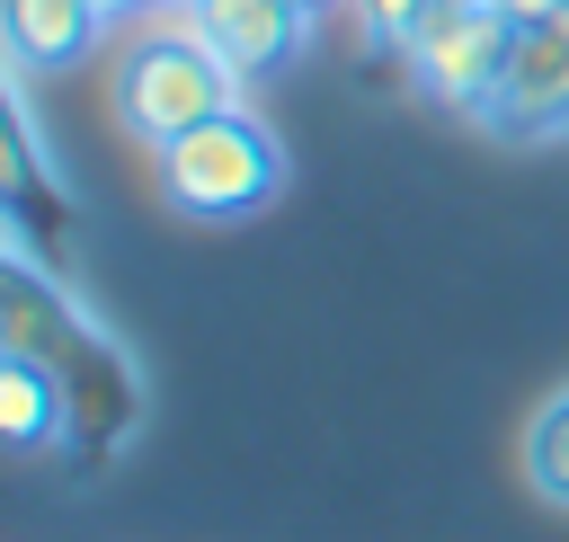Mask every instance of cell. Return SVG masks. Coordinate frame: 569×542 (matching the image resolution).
<instances>
[{"mask_svg":"<svg viewBox=\"0 0 569 542\" xmlns=\"http://www.w3.org/2000/svg\"><path fill=\"white\" fill-rule=\"evenodd\" d=\"M0 338H9V355H36L53 382H62V400H71V426L89 435V453H116V435L133 426V364L89 329V311L80 302H62L53 284H44V267L27 258V240H9V275H0Z\"/></svg>","mask_w":569,"mask_h":542,"instance_id":"1","label":"cell"},{"mask_svg":"<svg viewBox=\"0 0 569 542\" xmlns=\"http://www.w3.org/2000/svg\"><path fill=\"white\" fill-rule=\"evenodd\" d=\"M231 107H249V80L204 44V9L151 0V27H133L116 53V124L160 151V142H178Z\"/></svg>","mask_w":569,"mask_h":542,"instance_id":"2","label":"cell"},{"mask_svg":"<svg viewBox=\"0 0 569 542\" xmlns=\"http://www.w3.org/2000/svg\"><path fill=\"white\" fill-rule=\"evenodd\" d=\"M151 178H160V204L187 213V222H231V213H258L276 187H284V142L267 133V116L231 107L178 142L151 151Z\"/></svg>","mask_w":569,"mask_h":542,"instance_id":"3","label":"cell"},{"mask_svg":"<svg viewBox=\"0 0 569 542\" xmlns=\"http://www.w3.org/2000/svg\"><path fill=\"white\" fill-rule=\"evenodd\" d=\"M507 44H516V18L498 0H436L427 27L409 36V71H418L427 98L480 116L489 89H498V71H507Z\"/></svg>","mask_w":569,"mask_h":542,"instance_id":"4","label":"cell"},{"mask_svg":"<svg viewBox=\"0 0 569 542\" xmlns=\"http://www.w3.org/2000/svg\"><path fill=\"white\" fill-rule=\"evenodd\" d=\"M480 124L507 142H569V0L542 18H516L507 71H498Z\"/></svg>","mask_w":569,"mask_h":542,"instance_id":"5","label":"cell"},{"mask_svg":"<svg viewBox=\"0 0 569 542\" xmlns=\"http://www.w3.org/2000/svg\"><path fill=\"white\" fill-rule=\"evenodd\" d=\"M302 36H311V18H302L293 0H204V44H213L240 80L284 71V62L302 53Z\"/></svg>","mask_w":569,"mask_h":542,"instance_id":"6","label":"cell"},{"mask_svg":"<svg viewBox=\"0 0 569 542\" xmlns=\"http://www.w3.org/2000/svg\"><path fill=\"white\" fill-rule=\"evenodd\" d=\"M0 27H9V62L62 71L107 36V9L98 0H0Z\"/></svg>","mask_w":569,"mask_h":542,"instance_id":"7","label":"cell"},{"mask_svg":"<svg viewBox=\"0 0 569 542\" xmlns=\"http://www.w3.org/2000/svg\"><path fill=\"white\" fill-rule=\"evenodd\" d=\"M62 426H71L62 382L36 355H0V435H9V453H44Z\"/></svg>","mask_w":569,"mask_h":542,"instance_id":"8","label":"cell"},{"mask_svg":"<svg viewBox=\"0 0 569 542\" xmlns=\"http://www.w3.org/2000/svg\"><path fill=\"white\" fill-rule=\"evenodd\" d=\"M525 480H533V498L569 506V391H551L533 409V426H525Z\"/></svg>","mask_w":569,"mask_h":542,"instance_id":"9","label":"cell"},{"mask_svg":"<svg viewBox=\"0 0 569 542\" xmlns=\"http://www.w3.org/2000/svg\"><path fill=\"white\" fill-rule=\"evenodd\" d=\"M427 9H436V0H356V18H365L373 44H409V36L427 27Z\"/></svg>","mask_w":569,"mask_h":542,"instance_id":"10","label":"cell"},{"mask_svg":"<svg viewBox=\"0 0 569 542\" xmlns=\"http://www.w3.org/2000/svg\"><path fill=\"white\" fill-rule=\"evenodd\" d=\"M507 18H542V9H560V0H498Z\"/></svg>","mask_w":569,"mask_h":542,"instance_id":"11","label":"cell"},{"mask_svg":"<svg viewBox=\"0 0 569 542\" xmlns=\"http://www.w3.org/2000/svg\"><path fill=\"white\" fill-rule=\"evenodd\" d=\"M98 9H107V18H124V9H151V0H98Z\"/></svg>","mask_w":569,"mask_h":542,"instance_id":"12","label":"cell"},{"mask_svg":"<svg viewBox=\"0 0 569 542\" xmlns=\"http://www.w3.org/2000/svg\"><path fill=\"white\" fill-rule=\"evenodd\" d=\"M293 9H302V18H320V9H338V0H293Z\"/></svg>","mask_w":569,"mask_h":542,"instance_id":"13","label":"cell"},{"mask_svg":"<svg viewBox=\"0 0 569 542\" xmlns=\"http://www.w3.org/2000/svg\"><path fill=\"white\" fill-rule=\"evenodd\" d=\"M178 9H204V0H178Z\"/></svg>","mask_w":569,"mask_h":542,"instance_id":"14","label":"cell"}]
</instances>
